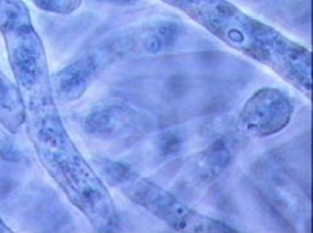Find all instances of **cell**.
Listing matches in <instances>:
<instances>
[{
	"mask_svg": "<svg viewBox=\"0 0 313 233\" xmlns=\"http://www.w3.org/2000/svg\"><path fill=\"white\" fill-rule=\"evenodd\" d=\"M38 8L58 14H72L78 10L82 0H30Z\"/></svg>",
	"mask_w": 313,
	"mask_h": 233,
	"instance_id": "2",
	"label": "cell"
},
{
	"mask_svg": "<svg viewBox=\"0 0 313 233\" xmlns=\"http://www.w3.org/2000/svg\"><path fill=\"white\" fill-rule=\"evenodd\" d=\"M98 68L97 54L82 57L62 71L58 76L59 88L64 92H78L83 89Z\"/></svg>",
	"mask_w": 313,
	"mask_h": 233,
	"instance_id": "1",
	"label": "cell"
},
{
	"mask_svg": "<svg viewBox=\"0 0 313 233\" xmlns=\"http://www.w3.org/2000/svg\"><path fill=\"white\" fill-rule=\"evenodd\" d=\"M101 1H105V2L112 3V4H126L129 2L130 0H101Z\"/></svg>",
	"mask_w": 313,
	"mask_h": 233,
	"instance_id": "3",
	"label": "cell"
}]
</instances>
